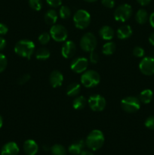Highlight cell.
Instances as JSON below:
<instances>
[{"label":"cell","mask_w":154,"mask_h":155,"mask_svg":"<svg viewBox=\"0 0 154 155\" xmlns=\"http://www.w3.org/2000/svg\"><path fill=\"white\" fill-rule=\"evenodd\" d=\"M104 133L98 130H92L85 139V145L91 151H98L104 145Z\"/></svg>","instance_id":"6da1fadb"},{"label":"cell","mask_w":154,"mask_h":155,"mask_svg":"<svg viewBox=\"0 0 154 155\" xmlns=\"http://www.w3.org/2000/svg\"><path fill=\"white\" fill-rule=\"evenodd\" d=\"M35 51V43L29 39L18 41L14 46V51L21 57L30 59Z\"/></svg>","instance_id":"7a4b0ae2"},{"label":"cell","mask_w":154,"mask_h":155,"mask_svg":"<svg viewBox=\"0 0 154 155\" xmlns=\"http://www.w3.org/2000/svg\"><path fill=\"white\" fill-rule=\"evenodd\" d=\"M101 82V77L97 71L93 70L85 71L81 77V83L85 87L94 88Z\"/></svg>","instance_id":"3957f363"},{"label":"cell","mask_w":154,"mask_h":155,"mask_svg":"<svg viewBox=\"0 0 154 155\" xmlns=\"http://www.w3.org/2000/svg\"><path fill=\"white\" fill-rule=\"evenodd\" d=\"M91 22V15L87 11L79 9L73 15V23L75 27L79 30L87 28Z\"/></svg>","instance_id":"277c9868"},{"label":"cell","mask_w":154,"mask_h":155,"mask_svg":"<svg viewBox=\"0 0 154 155\" xmlns=\"http://www.w3.org/2000/svg\"><path fill=\"white\" fill-rule=\"evenodd\" d=\"M121 107H122L124 111L127 112V113H135L140 109V101L137 97H125L121 101Z\"/></svg>","instance_id":"5b68a950"},{"label":"cell","mask_w":154,"mask_h":155,"mask_svg":"<svg viewBox=\"0 0 154 155\" xmlns=\"http://www.w3.org/2000/svg\"><path fill=\"white\" fill-rule=\"evenodd\" d=\"M97 39L95 35L91 33H86L82 36L79 45L82 49L86 52H91L95 51L97 47Z\"/></svg>","instance_id":"8992f818"},{"label":"cell","mask_w":154,"mask_h":155,"mask_svg":"<svg viewBox=\"0 0 154 155\" xmlns=\"http://www.w3.org/2000/svg\"><path fill=\"white\" fill-rule=\"evenodd\" d=\"M132 15V8L128 4H122L118 6L115 10L113 16L115 20L119 22H125Z\"/></svg>","instance_id":"52a82bcc"},{"label":"cell","mask_w":154,"mask_h":155,"mask_svg":"<svg viewBox=\"0 0 154 155\" xmlns=\"http://www.w3.org/2000/svg\"><path fill=\"white\" fill-rule=\"evenodd\" d=\"M50 35L55 42H65L67 39L68 32L63 25L54 24L50 29Z\"/></svg>","instance_id":"ba28073f"},{"label":"cell","mask_w":154,"mask_h":155,"mask_svg":"<svg viewBox=\"0 0 154 155\" xmlns=\"http://www.w3.org/2000/svg\"><path fill=\"white\" fill-rule=\"evenodd\" d=\"M88 103L89 104V107L93 111L96 112H100L102 111L103 110H104L106 107V100L102 95H92L91 96H90V98L88 100Z\"/></svg>","instance_id":"9c48e42d"},{"label":"cell","mask_w":154,"mask_h":155,"mask_svg":"<svg viewBox=\"0 0 154 155\" xmlns=\"http://www.w3.org/2000/svg\"><path fill=\"white\" fill-rule=\"evenodd\" d=\"M140 72L146 76H152L154 74V58H143L139 64Z\"/></svg>","instance_id":"30bf717a"},{"label":"cell","mask_w":154,"mask_h":155,"mask_svg":"<svg viewBox=\"0 0 154 155\" xmlns=\"http://www.w3.org/2000/svg\"><path fill=\"white\" fill-rule=\"evenodd\" d=\"M88 66V61L87 58L83 57L76 58L73 59L70 64V68L74 73L82 74L87 70Z\"/></svg>","instance_id":"8fae6325"},{"label":"cell","mask_w":154,"mask_h":155,"mask_svg":"<svg viewBox=\"0 0 154 155\" xmlns=\"http://www.w3.org/2000/svg\"><path fill=\"white\" fill-rule=\"evenodd\" d=\"M76 51V46L75 42L71 40H68L63 43L61 48V54L63 58L66 59L73 57Z\"/></svg>","instance_id":"7c38bea8"},{"label":"cell","mask_w":154,"mask_h":155,"mask_svg":"<svg viewBox=\"0 0 154 155\" xmlns=\"http://www.w3.org/2000/svg\"><path fill=\"white\" fill-rule=\"evenodd\" d=\"M63 82V76L59 71H54L49 76V83L53 88H57L62 86Z\"/></svg>","instance_id":"4fadbf2b"},{"label":"cell","mask_w":154,"mask_h":155,"mask_svg":"<svg viewBox=\"0 0 154 155\" xmlns=\"http://www.w3.org/2000/svg\"><path fill=\"white\" fill-rule=\"evenodd\" d=\"M19 151V147L15 142H9L2 146L1 155H18Z\"/></svg>","instance_id":"5bb4252c"},{"label":"cell","mask_w":154,"mask_h":155,"mask_svg":"<svg viewBox=\"0 0 154 155\" xmlns=\"http://www.w3.org/2000/svg\"><path fill=\"white\" fill-rule=\"evenodd\" d=\"M24 151L27 155H36L39 151L37 143L33 139H28L24 143Z\"/></svg>","instance_id":"9a60e30c"},{"label":"cell","mask_w":154,"mask_h":155,"mask_svg":"<svg viewBox=\"0 0 154 155\" xmlns=\"http://www.w3.org/2000/svg\"><path fill=\"white\" fill-rule=\"evenodd\" d=\"M85 146V142L84 140H79L69 145L68 151L72 155H79L83 151Z\"/></svg>","instance_id":"2e32d148"},{"label":"cell","mask_w":154,"mask_h":155,"mask_svg":"<svg viewBox=\"0 0 154 155\" xmlns=\"http://www.w3.org/2000/svg\"><path fill=\"white\" fill-rule=\"evenodd\" d=\"M99 35L104 40L110 41L114 37V30L110 26H103L100 29Z\"/></svg>","instance_id":"e0dca14e"},{"label":"cell","mask_w":154,"mask_h":155,"mask_svg":"<svg viewBox=\"0 0 154 155\" xmlns=\"http://www.w3.org/2000/svg\"><path fill=\"white\" fill-rule=\"evenodd\" d=\"M132 35V29L129 25L121 26L117 30V37L120 39H126Z\"/></svg>","instance_id":"ac0fdd59"},{"label":"cell","mask_w":154,"mask_h":155,"mask_svg":"<svg viewBox=\"0 0 154 155\" xmlns=\"http://www.w3.org/2000/svg\"><path fill=\"white\" fill-rule=\"evenodd\" d=\"M45 21L48 25H54L57 22L58 18V14L54 9H50L45 14Z\"/></svg>","instance_id":"d6986e66"},{"label":"cell","mask_w":154,"mask_h":155,"mask_svg":"<svg viewBox=\"0 0 154 155\" xmlns=\"http://www.w3.org/2000/svg\"><path fill=\"white\" fill-rule=\"evenodd\" d=\"M152 97H153V92H152V90L146 89L140 92V95H139V100L140 101V102L143 103V104H149L152 101Z\"/></svg>","instance_id":"ffe728a7"},{"label":"cell","mask_w":154,"mask_h":155,"mask_svg":"<svg viewBox=\"0 0 154 155\" xmlns=\"http://www.w3.org/2000/svg\"><path fill=\"white\" fill-rule=\"evenodd\" d=\"M81 91V86L79 83H72L66 88V95L69 97H75L79 94Z\"/></svg>","instance_id":"44dd1931"},{"label":"cell","mask_w":154,"mask_h":155,"mask_svg":"<svg viewBox=\"0 0 154 155\" xmlns=\"http://www.w3.org/2000/svg\"><path fill=\"white\" fill-rule=\"evenodd\" d=\"M149 19L148 13L145 9H139L135 15V20L139 24H144Z\"/></svg>","instance_id":"7402d4cb"},{"label":"cell","mask_w":154,"mask_h":155,"mask_svg":"<svg viewBox=\"0 0 154 155\" xmlns=\"http://www.w3.org/2000/svg\"><path fill=\"white\" fill-rule=\"evenodd\" d=\"M88 101L83 96H77L72 102V107L75 110H82L85 107Z\"/></svg>","instance_id":"603a6c76"},{"label":"cell","mask_w":154,"mask_h":155,"mask_svg":"<svg viewBox=\"0 0 154 155\" xmlns=\"http://www.w3.org/2000/svg\"><path fill=\"white\" fill-rule=\"evenodd\" d=\"M50 55H51V53H50L49 50L46 48H44V47L39 48L35 54L36 59L39 61L48 60L50 58Z\"/></svg>","instance_id":"cb8c5ba5"},{"label":"cell","mask_w":154,"mask_h":155,"mask_svg":"<svg viewBox=\"0 0 154 155\" xmlns=\"http://www.w3.org/2000/svg\"><path fill=\"white\" fill-rule=\"evenodd\" d=\"M116 51V45L113 42H107L103 45L102 53L105 55H111Z\"/></svg>","instance_id":"d4e9b609"},{"label":"cell","mask_w":154,"mask_h":155,"mask_svg":"<svg viewBox=\"0 0 154 155\" xmlns=\"http://www.w3.org/2000/svg\"><path fill=\"white\" fill-rule=\"evenodd\" d=\"M51 155H66V150L64 147L60 144L54 145L50 149Z\"/></svg>","instance_id":"484cf974"},{"label":"cell","mask_w":154,"mask_h":155,"mask_svg":"<svg viewBox=\"0 0 154 155\" xmlns=\"http://www.w3.org/2000/svg\"><path fill=\"white\" fill-rule=\"evenodd\" d=\"M59 16L62 18V19H68L70 18L71 16V10L68 6L63 5L60 8L59 10Z\"/></svg>","instance_id":"4316f807"},{"label":"cell","mask_w":154,"mask_h":155,"mask_svg":"<svg viewBox=\"0 0 154 155\" xmlns=\"http://www.w3.org/2000/svg\"><path fill=\"white\" fill-rule=\"evenodd\" d=\"M29 5L33 10L39 12L42 9V0H29Z\"/></svg>","instance_id":"83f0119b"},{"label":"cell","mask_w":154,"mask_h":155,"mask_svg":"<svg viewBox=\"0 0 154 155\" xmlns=\"http://www.w3.org/2000/svg\"><path fill=\"white\" fill-rule=\"evenodd\" d=\"M51 35L50 33H42V34L39 35V38H38V40H39V43L42 44V45H45L49 42L50 39H51Z\"/></svg>","instance_id":"f1b7e54d"},{"label":"cell","mask_w":154,"mask_h":155,"mask_svg":"<svg viewBox=\"0 0 154 155\" xmlns=\"http://www.w3.org/2000/svg\"><path fill=\"white\" fill-rule=\"evenodd\" d=\"M8 65V61L5 55L0 53V73L3 72L6 69Z\"/></svg>","instance_id":"f546056e"},{"label":"cell","mask_w":154,"mask_h":155,"mask_svg":"<svg viewBox=\"0 0 154 155\" xmlns=\"http://www.w3.org/2000/svg\"><path fill=\"white\" fill-rule=\"evenodd\" d=\"M133 54L136 58H142L144 55V49L140 46L134 47L133 49Z\"/></svg>","instance_id":"4dcf8cb0"},{"label":"cell","mask_w":154,"mask_h":155,"mask_svg":"<svg viewBox=\"0 0 154 155\" xmlns=\"http://www.w3.org/2000/svg\"><path fill=\"white\" fill-rule=\"evenodd\" d=\"M30 80V75L28 74H24V75L21 76L18 79L17 82H18V84L19 85H24Z\"/></svg>","instance_id":"1f68e13d"},{"label":"cell","mask_w":154,"mask_h":155,"mask_svg":"<svg viewBox=\"0 0 154 155\" xmlns=\"http://www.w3.org/2000/svg\"><path fill=\"white\" fill-rule=\"evenodd\" d=\"M144 125L149 130H154V116H150L146 118L144 122Z\"/></svg>","instance_id":"d6a6232c"},{"label":"cell","mask_w":154,"mask_h":155,"mask_svg":"<svg viewBox=\"0 0 154 155\" xmlns=\"http://www.w3.org/2000/svg\"><path fill=\"white\" fill-rule=\"evenodd\" d=\"M100 59V56L98 54V53L95 52V51H91L90 53V56H89V61H91V63L92 64H97L98 62Z\"/></svg>","instance_id":"836d02e7"},{"label":"cell","mask_w":154,"mask_h":155,"mask_svg":"<svg viewBox=\"0 0 154 155\" xmlns=\"http://www.w3.org/2000/svg\"><path fill=\"white\" fill-rule=\"evenodd\" d=\"M46 2L52 8H57L61 5L62 0H46Z\"/></svg>","instance_id":"e575fe53"},{"label":"cell","mask_w":154,"mask_h":155,"mask_svg":"<svg viewBox=\"0 0 154 155\" xmlns=\"http://www.w3.org/2000/svg\"><path fill=\"white\" fill-rule=\"evenodd\" d=\"M101 3L107 8H113L115 5L114 0H101Z\"/></svg>","instance_id":"d590c367"},{"label":"cell","mask_w":154,"mask_h":155,"mask_svg":"<svg viewBox=\"0 0 154 155\" xmlns=\"http://www.w3.org/2000/svg\"><path fill=\"white\" fill-rule=\"evenodd\" d=\"M8 28L7 26L2 23H0V35L1 36L5 35L8 33Z\"/></svg>","instance_id":"8d00e7d4"},{"label":"cell","mask_w":154,"mask_h":155,"mask_svg":"<svg viewBox=\"0 0 154 155\" xmlns=\"http://www.w3.org/2000/svg\"><path fill=\"white\" fill-rule=\"evenodd\" d=\"M6 46V40L3 37L0 36V51L4 49Z\"/></svg>","instance_id":"74e56055"},{"label":"cell","mask_w":154,"mask_h":155,"mask_svg":"<svg viewBox=\"0 0 154 155\" xmlns=\"http://www.w3.org/2000/svg\"><path fill=\"white\" fill-rule=\"evenodd\" d=\"M140 5L142 6H145V5H147L150 3L151 0H136Z\"/></svg>","instance_id":"f35d334b"},{"label":"cell","mask_w":154,"mask_h":155,"mask_svg":"<svg viewBox=\"0 0 154 155\" xmlns=\"http://www.w3.org/2000/svg\"><path fill=\"white\" fill-rule=\"evenodd\" d=\"M149 24H150L151 27L154 29V12H152L149 17Z\"/></svg>","instance_id":"ab89813d"},{"label":"cell","mask_w":154,"mask_h":155,"mask_svg":"<svg viewBox=\"0 0 154 155\" xmlns=\"http://www.w3.org/2000/svg\"><path fill=\"white\" fill-rule=\"evenodd\" d=\"M149 42L152 45H154V32L151 33L149 36Z\"/></svg>","instance_id":"60d3db41"},{"label":"cell","mask_w":154,"mask_h":155,"mask_svg":"<svg viewBox=\"0 0 154 155\" xmlns=\"http://www.w3.org/2000/svg\"><path fill=\"white\" fill-rule=\"evenodd\" d=\"M79 155H94V154L93 153L91 152V151H87V150H83Z\"/></svg>","instance_id":"b9f144b4"},{"label":"cell","mask_w":154,"mask_h":155,"mask_svg":"<svg viewBox=\"0 0 154 155\" xmlns=\"http://www.w3.org/2000/svg\"><path fill=\"white\" fill-rule=\"evenodd\" d=\"M2 125H3V119H2V117L1 115H0V129L2 128Z\"/></svg>","instance_id":"7bdbcfd3"},{"label":"cell","mask_w":154,"mask_h":155,"mask_svg":"<svg viewBox=\"0 0 154 155\" xmlns=\"http://www.w3.org/2000/svg\"><path fill=\"white\" fill-rule=\"evenodd\" d=\"M85 2H95L97 0H84Z\"/></svg>","instance_id":"ee69618b"},{"label":"cell","mask_w":154,"mask_h":155,"mask_svg":"<svg viewBox=\"0 0 154 155\" xmlns=\"http://www.w3.org/2000/svg\"><path fill=\"white\" fill-rule=\"evenodd\" d=\"M152 57H153V58H154V54H153V56H152Z\"/></svg>","instance_id":"f6af8a7d"}]
</instances>
